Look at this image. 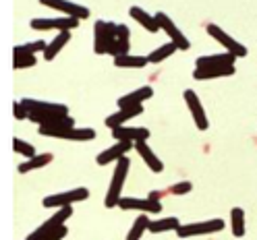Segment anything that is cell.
I'll use <instances>...</instances> for the list:
<instances>
[{"label": "cell", "instance_id": "obj_18", "mask_svg": "<svg viewBox=\"0 0 257 240\" xmlns=\"http://www.w3.org/2000/svg\"><path fill=\"white\" fill-rule=\"evenodd\" d=\"M128 27L126 25H118V29H116V40L112 42L110 46H108V54L112 56V58H118V56H126L128 54Z\"/></svg>", "mask_w": 257, "mask_h": 240}, {"label": "cell", "instance_id": "obj_2", "mask_svg": "<svg viewBox=\"0 0 257 240\" xmlns=\"http://www.w3.org/2000/svg\"><path fill=\"white\" fill-rule=\"evenodd\" d=\"M38 133L42 137H52V139H64V141H91L95 139L93 129H60V126H40Z\"/></svg>", "mask_w": 257, "mask_h": 240}, {"label": "cell", "instance_id": "obj_28", "mask_svg": "<svg viewBox=\"0 0 257 240\" xmlns=\"http://www.w3.org/2000/svg\"><path fill=\"white\" fill-rule=\"evenodd\" d=\"M230 221H232V234L236 238H243L245 236V211L240 207H234L230 211Z\"/></svg>", "mask_w": 257, "mask_h": 240}, {"label": "cell", "instance_id": "obj_34", "mask_svg": "<svg viewBox=\"0 0 257 240\" xmlns=\"http://www.w3.org/2000/svg\"><path fill=\"white\" fill-rule=\"evenodd\" d=\"M13 112H15V118H17V120H25L27 118V110H25V106L21 102L13 104Z\"/></svg>", "mask_w": 257, "mask_h": 240}, {"label": "cell", "instance_id": "obj_20", "mask_svg": "<svg viewBox=\"0 0 257 240\" xmlns=\"http://www.w3.org/2000/svg\"><path fill=\"white\" fill-rule=\"evenodd\" d=\"M230 75H234V67H214V69H195V71H193V79H197V81L230 77Z\"/></svg>", "mask_w": 257, "mask_h": 240}, {"label": "cell", "instance_id": "obj_30", "mask_svg": "<svg viewBox=\"0 0 257 240\" xmlns=\"http://www.w3.org/2000/svg\"><path fill=\"white\" fill-rule=\"evenodd\" d=\"M13 149H15V153L25 155V159H31V157L38 155L36 149H34V145H31V143H27V141H21L19 137L13 139Z\"/></svg>", "mask_w": 257, "mask_h": 240}, {"label": "cell", "instance_id": "obj_6", "mask_svg": "<svg viewBox=\"0 0 257 240\" xmlns=\"http://www.w3.org/2000/svg\"><path fill=\"white\" fill-rule=\"evenodd\" d=\"M73 215V207H60L58 211H54V215H50L48 217L42 226L31 234V236H27V240H42L46 234H50V232H54V230H58L60 226H64V221H67L69 217Z\"/></svg>", "mask_w": 257, "mask_h": 240}, {"label": "cell", "instance_id": "obj_3", "mask_svg": "<svg viewBox=\"0 0 257 240\" xmlns=\"http://www.w3.org/2000/svg\"><path fill=\"white\" fill-rule=\"evenodd\" d=\"M116 23L95 21L93 25V52L95 54H108V46L116 40Z\"/></svg>", "mask_w": 257, "mask_h": 240}, {"label": "cell", "instance_id": "obj_8", "mask_svg": "<svg viewBox=\"0 0 257 240\" xmlns=\"http://www.w3.org/2000/svg\"><path fill=\"white\" fill-rule=\"evenodd\" d=\"M207 34H210L216 42H220L222 46H224V50L226 52H230V54H234L236 58H243V56H247V48L240 44V42H236L234 38H230L226 31L224 29H220L218 25H214V23H210L207 25Z\"/></svg>", "mask_w": 257, "mask_h": 240}, {"label": "cell", "instance_id": "obj_16", "mask_svg": "<svg viewBox=\"0 0 257 240\" xmlns=\"http://www.w3.org/2000/svg\"><path fill=\"white\" fill-rule=\"evenodd\" d=\"M152 95H154V89H152L150 85H146V87H139V89H135V91H131V93L122 95V98H118V108L122 110V108H135V106H143V102L150 100Z\"/></svg>", "mask_w": 257, "mask_h": 240}, {"label": "cell", "instance_id": "obj_13", "mask_svg": "<svg viewBox=\"0 0 257 240\" xmlns=\"http://www.w3.org/2000/svg\"><path fill=\"white\" fill-rule=\"evenodd\" d=\"M118 207L124 211H146V213L162 211V203H154L150 199H135V197H122L118 201Z\"/></svg>", "mask_w": 257, "mask_h": 240}, {"label": "cell", "instance_id": "obj_12", "mask_svg": "<svg viewBox=\"0 0 257 240\" xmlns=\"http://www.w3.org/2000/svg\"><path fill=\"white\" fill-rule=\"evenodd\" d=\"M133 147H135V143H131V141H118L116 145H110L108 149H104L95 157V162H98V166H108L110 162H118V159H122Z\"/></svg>", "mask_w": 257, "mask_h": 240}, {"label": "cell", "instance_id": "obj_31", "mask_svg": "<svg viewBox=\"0 0 257 240\" xmlns=\"http://www.w3.org/2000/svg\"><path fill=\"white\" fill-rule=\"evenodd\" d=\"M36 56L34 54H17L15 52V60H13V69L15 71H21V69H31L36 67Z\"/></svg>", "mask_w": 257, "mask_h": 240}, {"label": "cell", "instance_id": "obj_29", "mask_svg": "<svg viewBox=\"0 0 257 240\" xmlns=\"http://www.w3.org/2000/svg\"><path fill=\"white\" fill-rule=\"evenodd\" d=\"M46 50H48V44L44 40L23 44V46H15V52L17 54H36V52H46Z\"/></svg>", "mask_w": 257, "mask_h": 240}, {"label": "cell", "instance_id": "obj_19", "mask_svg": "<svg viewBox=\"0 0 257 240\" xmlns=\"http://www.w3.org/2000/svg\"><path fill=\"white\" fill-rule=\"evenodd\" d=\"M135 149H137V153L141 155V159L148 164V168H150L152 172L160 174V172L164 170V164L160 162V157H158V155L152 151V147L148 145L146 141H139V143H135Z\"/></svg>", "mask_w": 257, "mask_h": 240}, {"label": "cell", "instance_id": "obj_4", "mask_svg": "<svg viewBox=\"0 0 257 240\" xmlns=\"http://www.w3.org/2000/svg\"><path fill=\"white\" fill-rule=\"evenodd\" d=\"M87 197H89V190L85 186H79V188L67 190V193H56V195L46 197L42 203H44V207H48V209H60V207H71L73 203L85 201Z\"/></svg>", "mask_w": 257, "mask_h": 240}, {"label": "cell", "instance_id": "obj_23", "mask_svg": "<svg viewBox=\"0 0 257 240\" xmlns=\"http://www.w3.org/2000/svg\"><path fill=\"white\" fill-rule=\"evenodd\" d=\"M69 42H71V31H62V34H58L50 44H48V50L44 52V58L46 60H52Z\"/></svg>", "mask_w": 257, "mask_h": 240}, {"label": "cell", "instance_id": "obj_21", "mask_svg": "<svg viewBox=\"0 0 257 240\" xmlns=\"http://www.w3.org/2000/svg\"><path fill=\"white\" fill-rule=\"evenodd\" d=\"M128 15L139 23V25H143V29H148L150 34H158L160 31V25H158V21H156V17H152V15H148L143 9H139V7H131V11H128Z\"/></svg>", "mask_w": 257, "mask_h": 240}, {"label": "cell", "instance_id": "obj_5", "mask_svg": "<svg viewBox=\"0 0 257 240\" xmlns=\"http://www.w3.org/2000/svg\"><path fill=\"white\" fill-rule=\"evenodd\" d=\"M226 223L224 219H207V221H197V223H185L176 230L179 238H189V236H205V234H216L220 232Z\"/></svg>", "mask_w": 257, "mask_h": 240}, {"label": "cell", "instance_id": "obj_24", "mask_svg": "<svg viewBox=\"0 0 257 240\" xmlns=\"http://www.w3.org/2000/svg\"><path fill=\"white\" fill-rule=\"evenodd\" d=\"M146 65H150L148 56H133V54H126V56H118V58H114V67H118V69H143Z\"/></svg>", "mask_w": 257, "mask_h": 240}, {"label": "cell", "instance_id": "obj_9", "mask_svg": "<svg viewBox=\"0 0 257 240\" xmlns=\"http://www.w3.org/2000/svg\"><path fill=\"white\" fill-rule=\"evenodd\" d=\"M29 25H31V29H36V31L58 29L60 34H62V31L77 29L79 27V21L77 19H71V17H54V19H34Z\"/></svg>", "mask_w": 257, "mask_h": 240}, {"label": "cell", "instance_id": "obj_11", "mask_svg": "<svg viewBox=\"0 0 257 240\" xmlns=\"http://www.w3.org/2000/svg\"><path fill=\"white\" fill-rule=\"evenodd\" d=\"M185 102H187V108L191 112V116H193V122L197 124V129L199 131H205L207 126H210V122H207V116H205V110L199 102V95L193 91V89H187L185 91Z\"/></svg>", "mask_w": 257, "mask_h": 240}, {"label": "cell", "instance_id": "obj_1", "mask_svg": "<svg viewBox=\"0 0 257 240\" xmlns=\"http://www.w3.org/2000/svg\"><path fill=\"white\" fill-rule=\"evenodd\" d=\"M128 166H131V159L126 155L122 159L116 162V168H114V174H112V180H110V186H108V193H106V199H104V205L108 207H118V201L122 199V186H124V180H126V174H128Z\"/></svg>", "mask_w": 257, "mask_h": 240}, {"label": "cell", "instance_id": "obj_10", "mask_svg": "<svg viewBox=\"0 0 257 240\" xmlns=\"http://www.w3.org/2000/svg\"><path fill=\"white\" fill-rule=\"evenodd\" d=\"M42 5L46 9H52V11H60L64 13V17H71L77 21H83L89 17V9L77 5V3H69V0H60V3H48V0H42Z\"/></svg>", "mask_w": 257, "mask_h": 240}, {"label": "cell", "instance_id": "obj_22", "mask_svg": "<svg viewBox=\"0 0 257 240\" xmlns=\"http://www.w3.org/2000/svg\"><path fill=\"white\" fill-rule=\"evenodd\" d=\"M54 159V155L52 153H40V155H36V157H31V159H27V162H21L19 164V174H27V172H31V170H40V168H44V166H48Z\"/></svg>", "mask_w": 257, "mask_h": 240}, {"label": "cell", "instance_id": "obj_32", "mask_svg": "<svg viewBox=\"0 0 257 240\" xmlns=\"http://www.w3.org/2000/svg\"><path fill=\"white\" fill-rule=\"evenodd\" d=\"M170 190H172V195H189L191 190H193V184L187 182V180H185V182H176Z\"/></svg>", "mask_w": 257, "mask_h": 240}, {"label": "cell", "instance_id": "obj_33", "mask_svg": "<svg viewBox=\"0 0 257 240\" xmlns=\"http://www.w3.org/2000/svg\"><path fill=\"white\" fill-rule=\"evenodd\" d=\"M67 234H69V228H67V226H60L58 230H54V232H50V234H46L42 240H62Z\"/></svg>", "mask_w": 257, "mask_h": 240}, {"label": "cell", "instance_id": "obj_17", "mask_svg": "<svg viewBox=\"0 0 257 240\" xmlns=\"http://www.w3.org/2000/svg\"><path fill=\"white\" fill-rule=\"evenodd\" d=\"M143 112V106H135V108H122V110H118V112H114V114H110L104 122H106V126L108 129H118V126H126V122L131 120V118H135V116H139Z\"/></svg>", "mask_w": 257, "mask_h": 240}, {"label": "cell", "instance_id": "obj_14", "mask_svg": "<svg viewBox=\"0 0 257 240\" xmlns=\"http://www.w3.org/2000/svg\"><path fill=\"white\" fill-rule=\"evenodd\" d=\"M112 137L116 139V143L118 141L139 143L150 139V129H146V126H118V129H112Z\"/></svg>", "mask_w": 257, "mask_h": 240}, {"label": "cell", "instance_id": "obj_26", "mask_svg": "<svg viewBox=\"0 0 257 240\" xmlns=\"http://www.w3.org/2000/svg\"><path fill=\"white\" fill-rule=\"evenodd\" d=\"M179 48H176L172 42H168V44H164V46H160V48H156V50L148 56V60H150V65H160V62H164L166 58H170Z\"/></svg>", "mask_w": 257, "mask_h": 240}, {"label": "cell", "instance_id": "obj_25", "mask_svg": "<svg viewBox=\"0 0 257 240\" xmlns=\"http://www.w3.org/2000/svg\"><path fill=\"white\" fill-rule=\"evenodd\" d=\"M183 223L179 221V217H162V219H156L150 223V232L160 234V232H170V230H179Z\"/></svg>", "mask_w": 257, "mask_h": 240}, {"label": "cell", "instance_id": "obj_35", "mask_svg": "<svg viewBox=\"0 0 257 240\" xmlns=\"http://www.w3.org/2000/svg\"><path fill=\"white\" fill-rule=\"evenodd\" d=\"M148 199H150V201H154V203H160V193H158V190H152Z\"/></svg>", "mask_w": 257, "mask_h": 240}, {"label": "cell", "instance_id": "obj_7", "mask_svg": "<svg viewBox=\"0 0 257 240\" xmlns=\"http://www.w3.org/2000/svg\"><path fill=\"white\" fill-rule=\"evenodd\" d=\"M154 17H156V21H158L160 29L166 31V36L170 38V42H172L176 48H179V50H189L191 42L185 38V34H183V31H181L179 27H176V23H174V21L168 17L166 13H156Z\"/></svg>", "mask_w": 257, "mask_h": 240}, {"label": "cell", "instance_id": "obj_15", "mask_svg": "<svg viewBox=\"0 0 257 240\" xmlns=\"http://www.w3.org/2000/svg\"><path fill=\"white\" fill-rule=\"evenodd\" d=\"M236 56L230 52L222 54H210V56H199L195 60V69H214V67H234Z\"/></svg>", "mask_w": 257, "mask_h": 240}, {"label": "cell", "instance_id": "obj_27", "mask_svg": "<svg viewBox=\"0 0 257 240\" xmlns=\"http://www.w3.org/2000/svg\"><path fill=\"white\" fill-rule=\"evenodd\" d=\"M150 217L143 213V215H139L135 221H133V226H131V230H128V234H126V240H139L141 236H143V232L146 230H150Z\"/></svg>", "mask_w": 257, "mask_h": 240}]
</instances>
